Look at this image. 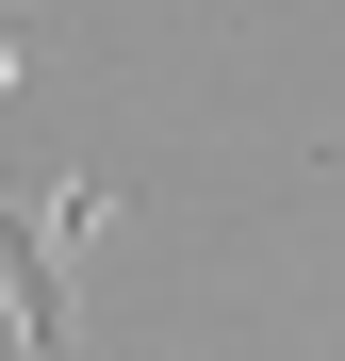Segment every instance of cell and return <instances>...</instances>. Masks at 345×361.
I'll use <instances>...</instances> for the list:
<instances>
[{"label":"cell","mask_w":345,"mask_h":361,"mask_svg":"<svg viewBox=\"0 0 345 361\" xmlns=\"http://www.w3.org/2000/svg\"><path fill=\"white\" fill-rule=\"evenodd\" d=\"M0 82H33V49H17V17H0Z\"/></svg>","instance_id":"cell-1"}]
</instances>
